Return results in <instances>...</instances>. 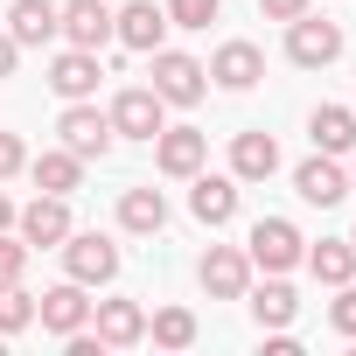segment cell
Segmentation results:
<instances>
[{"label": "cell", "mask_w": 356, "mask_h": 356, "mask_svg": "<svg viewBox=\"0 0 356 356\" xmlns=\"http://www.w3.org/2000/svg\"><path fill=\"white\" fill-rule=\"evenodd\" d=\"M286 56H293L300 70H321V63L342 56V29L321 22V15H293V22H286Z\"/></svg>", "instance_id": "6"}, {"label": "cell", "mask_w": 356, "mask_h": 356, "mask_svg": "<svg viewBox=\"0 0 356 356\" xmlns=\"http://www.w3.org/2000/svg\"><path fill=\"white\" fill-rule=\"evenodd\" d=\"M15 56H22V42H15V35H0V77H15Z\"/></svg>", "instance_id": "32"}, {"label": "cell", "mask_w": 356, "mask_h": 356, "mask_svg": "<svg viewBox=\"0 0 356 356\" xmlns=\"http://www.w3.org/2000/svg\"><path fill=\"white\" fill-rule=\"evenodd\" d=\"M29 175H35V189H49V196H70V189L84 182V161H77L70 147H49V154H35V161H29Z\"/></svg>", "instance_id": "21"}, {"label": "cell", "mask_w": 356, "mask_h": 356, "mask_svg": "<svg viewBox=\"0 0 356 356\" xmlns=\"http://www.w3.org/2000/svg\"><path fill=\"white\" fill-rule=\"evenodd\" d=\"M161 112H168V105L154 98V84H126V91L112 98V112H105V119H112V133H119V140H154V133H161Z\"/></svg>", "instance_id": "8"}, {"label": "cell", "mask_w": 356, "mask_h": 356, "mask_svg": "<svg viewBox=\"0 0 356 356\" xmlns=\"http://www.w3.org/2000/svg\"><path fill=\"white\" fill-rule=\"evenodd\" d=\"M154 161H161V175L189 182V175L210 161V133H196V126H161V133H154Z\"/></svg>", "instance_id": "7"}, {"label": "cell", "mask_w": 356, "mask_h": 356, "mask_svg": "<svg viewBox=\"0 0 356 356\" xmlns=\"http://www.w3.org/2000/svg\"><path fill=\"white\" fill-rule=\"evenodd\" d=\"M91 314H98V342H105V349L147 342V307H140V300H98Z\"/></svg>", "instance_id": "16"}, {"label": "cell", "mask_w": 356, "mask_h": 356, "mask_svg": "<svg viewBox=\"0 0 356 356\" xmlns=\"http://www.w3.org/2000/svg\"><path fill=\"white\" fill-rule=\"evenodd\" d=\"M119 224H126V231H140V238H154V231L168 224V196H161V189H147V182H140V189H126V196H119Z\"/></svg>", "instance_id": "22"}, {"label": "cell", "mask_w": 356, "mask_h": 356, "mask_svg": "<svg viewBox=\"0 0 356 356\" xmlns=\"http://www.w3.org/2000/svg\"><path fill=\"white\" fill-rule=\"evenodd\" d=\"M56 252H63V273H70L77 286H105V280L119 273V245L98 238V231H70Z\"/></svg>", "instance_id": "4"}, {"label": "cell", "mask_w": 356, "mask_h": 356, "mask_svg": "<svg viewBox=\"0 0 356 356\" xmlns=\"http://www.w3.org/2000/svg\"><path fill=\"white\" fill-rule=\"evenodd\" d=\"M29 321H35V293H22V280L0 286V335H22Z\"/></svg>", "instance_id": "26"}, {"label": "cell", "mask_w": 356, "mask_h": 356, "mask_svg": "<svg viewBox=\"0 0 356 356\" xmlns=\"http://www.w3.org/2000/svg\"><path fill=\"white\" fill-rule=\"evenodd\" d=\"M307 140H314V154H349L356 147V112L349 105H314L307 112Z\"/></svg>", "instance_id": "19"}, {"label": "cell", "mask_w": 356, "mask_h": 356, "mask_svg": "<svg viewBox=\"0 0 356 356\" xmlns=\"http://www.w3.org/2000/svg\"><path fill=\"white\" fill-rule=\"evenodd\" d=\"M15 224V203H8V189H0V231H8Z\"/></svg>", "instance_id": "33"}, {"label": "cell", "mask_w": 356, "mask_h": 356, "mask_svg": "<svg viewBox=\"0 0 356 356\" xmlns=\"http://www.w3.org/2000/svg\"><path fill=\"white\" fill-rule=\"evenodd\" d=\"M56 35L70 49H105L112 42V8L105 0H70V8H56Z\"/></svg>", "instance_id": "9"}, {"label": "cell", "mask_w": 356, "mask_h": 356, "mask_svg": "<svg viewBox=\"0 0 356 356\" xmlns=\"http://www.w3.org/2000/svg\"><path fill=\"white\" fill-rule=\"evenodd\" d=\"M349 112H356V105H349Z\"/></svg>", "instance_id": "35"}, {"label": "cell", "mask_w": 356, "mask_h": 356, "mask_svg": "<svg viewBox=\"0 0 356 356\" xmlns=\"http://www.w3.org/2000/svg\"><path fill=\"white\" fill-rule=\"evenodd\" d=\"M328 321H335V335H356V286L342 280V300L328 307Z\"/></svg>", "instance_id": "29"}, {"label": "cell", "mask_w": 356, "mask_h": 356, "mask_svg": "<svg viewBox=\"0 0 356 356\" xmlns=\"http://www.w3.org/2000/svg\"><path fill=\"white\" fill-rule=\"evenodd\" d=\"M349 245H356V238H349Z\"/></svg>", "instance_id": "36"}, {"label": "cell", "mask_w": 356, "mask_h": 356, "mask_svg": "<svg viewBox=\"0 0 356 356\" xmlns=\"http://www.w3.org/2000/svg\"><path fill=\"white\" fill-rule=\"evenodd\" d=\"M56 133H63V147H70L77 161H105V154H112V140H119V133H112V119H105L91 98H70V105H63V119H56Z\"/></svg>", "instance_id": "1"}, {"label": "cell", "mask_w": 356, "mask_h": 356, "mask_svg": "<svg viewBox=\"0 0 356 356\" xmlns=\"http://www.w3.org/2000/svg\"><path fill=\"white\" fill-rule=\"evenodd\" d=\"M349 189H356V175H349Z\"/></svg>", "instance_id": "34"}, {"label": "cell", "mask_w": 356, "mask_h": 356, "mask_svg": "<svg viewBox=\"0 0 356 356\" xmlns=\"http://www.w3.org/2000/svg\"><path fill=\"white\" fill-rule=\"evenodd\" d=\"M259 77H266L259 42H224V49L210 56V84H224V91H252Z\"/></svg>", "instance_id": "15"}, {"label": "cell", "mask_w": 356, "mask_h": 356, "mask_svg": "<svg viewBox=\"0 0 356 356\" xmlns=\"http://www.w3.org/2000/svg\"><path fill=\"white\" fill-rule=\"evenodd\" d=\"M49 91L56 98H91L98 91V49H63L49 63Z\"/></svg>", "instance_id": "18"}, {"label": "cell", "mask_w": 356, "mask_h": 356, "mask_svg": "<svg viewBox=\"0 0 356 356\" xmlns=\"http://www.w3.org/2000/svg\"><path fill=\"white\" fill-rule=\"evenodd\" d=\"M217 0H168V29H210Z\"/></svg>", "instance_id": "27"}, {"label": "cell", "mask_w": 356, "mask_h": 356, "mask_svg": "<svg viewBox=\"0 0 356 356\" xmlns=\"http://www.w3.org/2000/svg\"><path fill=\"white\" fill-rule=\"evenodd\" d=\"M22 168H29L22 140H15V133H0V182H8V175H22Z\"/></svg>", "instance_id": "30"}, {"label": "cell", "mask_w": 356, "mask_h": 356, "mask_svg": "<svg viewBox=\"0 0 356 356\" xmlns=\"http://www.w3.org/2000/svg\"><path fill=\"white\" fill-rule=\"evenodd\" d=\"M203 91H210V70H203L196 56L154 49V98H161V105H203Z\"/></svg>", "instance_id": "3"}, {"label": "cell", "mask_w": 356, "mask_h": 356, "mask_svg": "<svg viewBox=\"0 0 356 356\" xmlns=\"http://www.w3.org/2000/svg\"><path fill=\"white\" fill-rule=\"evenodd\" d=\"M231 175H238V182H266V175H280V140L273 133H238L231 140Z\"/></svg>", "instance_id": "17"}, {"label": "cell", "mask_w": 356, "mask_h": 356, "mask_svg": "<svg viewBox=\"0 0 356 356\" xmlns=\"http://www.w3.org/2000/svg\"><path fill=\"white\" fill-rule=\"evenodd\" d=\"M8 35H15L22 49L56 42V0H15V8H8Z\"/></svg>", "instance_id": "20"}, {"label": "cell", "mask_w": 356, "mask_h": 356, "mask_svg": "<svg viewBox=\"0 0 356 356\" xmlns=\"http://www.w3.org/2000/svg\"><path fill=\"white\" fill-rule=\"evenodd\" d=\"M15 231H22V245L29 252H56L63 238H70V196H35L29 210H15Z\"/></svg>", "instance_id": "5"}, {"label": "cell", "mask_w": 356, "mask_h": 356, "mask_svg": "<svg viewBox=\"0 0 356 356\" xmlns=\"http://www.w3.org/2000/svg\"><path fill=\"white\" fill-rule=\"evenodd\" d=\"M259 15H273V22H293V15H307V0H259Z\"/></svg>", "instance_id": "31"}, {"label": "cell", "mask_w": 356, "mask_h": 356, "mask_svg": "<svg viewBox=\"0 0 356 356\" xmlns=\"http://www.w3.org/2000/svg\"><path fill=\"white\" fill-rule=\"evenodd\" d=\"M35 321H42L49 335H77V328L91 321V300H84V286H77V280H63V286H49V293L35 300Z\"/></svg>", "instance_id": "14"}, {"label": "cell", "mask_w": 356, "mask_h": 356, "mask_svg": "<svg viewBox=\"0 0 356 356\" xmlns=\"http://www.w3.org/2000/svg\"><path fill=\"white\" fill-rule=\"evenodd\" d=\"M307 259V273L321 280V286H342V280H356V245L349 238H321L314 252H300Z\"/></svg>", "instance_id": "23"}, {"label": "cell", "mask_w": 356, "mask_h": 356, "mask_svg": "<svg viewBox=\"0 0 356 356\" xmlns=\"http://www.w3.org/2000/svg\"><path fill=\"white\" fill-rule=\"evenodd\" d=\"M189 182H196V189H189L196 224H210V231H217V224H231V217H238V175H203V168H196Z\"/></svg>", "instance_id": "13"}, {"label": "cell", "mask_w": 356, "mask_h": 356, "mask_svg": "<svg viewBox=\"0 0 356 356\" xmlns=\"http://www.w3.org/2000/svg\"><path fill=\"white\" fill-rule=\"evenodd\" d=\"M22 273H29V245L22 238H0V286H15Z\"/></svg>", "instance_id": "28"}, {"label": "cell", "mask_w": 356, "mask_h": 356, "mask_svg": "<svg viewBox=\"0 0 356 356\" xmlns=\"http://www.w3.org/2000/svg\"><path fill=\"white\" fill-rule=\"evenodd\" d=\"M196 280L210 286V300H238V293L252 286V259H245L238 245H210L203 266H196Z\"/></svg>", "instance_id": "10"}, {"label": "cell", "mask_w": 356, "mask_h": 356, "mask_svg": "<svg viewBox=\"0 0 356 356\" xmlns=\"http://www.w3.org/2000/svg\"><path fill=\"white\" fill-rule=\"evenodd\" d=\"M252 314H259V328H286L293 314H300V300H293V286H286V273H273L259 293H252Z\"/></svg>", "instance_id": "24"}, {"label": "cell", "mask_w": 356, "mask_h": 356, "mask_svg": "<svg viewBox=\"0 0 356 356\" xmlns=\"http://www.w3.org/2000/svg\"><path fill=\"white\" fill-rule=\"evenodd\" d=\"M300 252H307V238H300L286 217H259V224H252V238H245V259H252L259 273H293V266H300Z\"/></svg>", "instance_id": "2"}, {"label": "cell", "mask_w": 356, "mask_h": 356, "mask_svg": "<svg viewBox=\"0 0 356 356\" xmlns=\"http://www.w3.org/2000/svg\"><path fill=\"white\" fill-rule=\"evenodd\" d=\"M112 35H119L126 49L154 56V49H161V35H168V8H154V0H126V8L112 15Z\"/></svg>", "instance_id": "12"}, {"label": "cell", "mask_w": 356, "mask_h": 356, "mask_svg": "<svg viewBox=\"0 0 356 356\" xmlns=\"http://www.w3.org/2000/svg\"><path fill=\"white\" fill-rule=\"evenodd\" d=\"M293 189H300V203L335 210V203L349 196V175H342V161H335V154H314V161H300V168H293Z\"/></svg>", "instance_id": "11"}, {"label": "cell", "mask_w": 356, "mask_h": 356, "mask_svg": "<svg viewBox=\"0 0 356 356\" xmlns=\"http://www.w3.org/2000/svg\"><path fill=\"white\" fill-rule=\"evenodd\" d=\"M147 335H154L161 349H189V342H196V314H189V307H161V314H147Z\"/></svg>", "instance_id": "25"}]
</instances>
